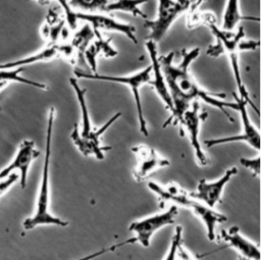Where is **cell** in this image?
<instances>
[{
    "instance_id": "6da1fadb",
    "label": "cell",
    "mask_w": 261,
    "mask_h": 260,
    "mask_svg": "<svg viewBox=\"0 0 261 260\" xmlns=\"http://www.w3.org/2000/svg\"><path fill=\"white\" fill-rule=\"evenodd\" d=\"M180 61H174V52L166 55L158 56L160 67L168 88L173 111L166 119L162 127L178 124L185 111L195 101H203L206 104L220 110L229 121L233 118L229 115L227 109L237 111L236 102L225 101V94L213 93L204 90L190 72L191 64L199 57L200 48H192L190 50L182 49L179 52Z\"/></svg>"
},
{
    "instance_id": "7a4b0ae2",
    "label": "cell",
    "mask_w": 261,
    "mask_h": 260,
    "mask_svg": "<svg viewBox=\"0 0 261 260\" xmlns=\"http://www.w3.org/2000/svg\"><path fill=\"white\" fill-rule=\"evenodd\" d=\"M188 27L193 28L198 24L206 25L215 39V43L210 45L206 51V54L210 57L216 58L219 55H226L232 70L233 79L238 88V96L244 99L247 104L253 107L257 114L259 109L253 102L249 95V92L243 82L239 55L241 51L256 50L259 47V42L254 40H245V30L242 25L237 28L234 31H225L216 24V19L211 13H198L197 11L188 15Z\"/></svg>"
},
{
    "instance_id": "3957f363",
    "label": "cell",
    "mask_w": 261,
    "mask_h": 260,
    "mask_svg": "<svg viewBox=\"0 0 261 260\" xmlns=\"http://www.w3.org/2000/svg\"><path fill=\"white\" fill-rule=\"evenodd\" d=\"M55 115L56 110L54 107H51L48 111L47 116L45 155L41 181L36 201V208L34 214L25 218L22 222V226L25 230H31L40 225H56L61 227H65L68 225L67 220L54 215L50 210V160L52 153V137Z\"/></svg>"
},
{
    "instance_id": "277c9868",
    "label": "cell",
    "mask_w": 261,
    "mask_h": 260,
    "mask_svg": "<svg viewBox=\"0 0 261 260\" xmlns=\"http://www.w3.org/2000/svg\"><path fill=\"white\" fill-rule=\"evenodd\" d=\"M148 188L157 196L160 203L164 204L169 202L177 207L180 206L189 209L204 224L208 240L211 242L215 241V228L218 224L226 221V215L192 198L190 193L174 183L162 186L155 181H149Z\"/></svg>"
},
{
    "instance_id": "5b68a950",
    "label": "cell",
    "mask_w": 261,
    "mask_h": 260,
    "mask_svg": "<svg viewBox=\"0 0 261 260\" xmlns=\"http://www.w3.org/2000/svg\"><path fill=\"white\" fill-rule=\"evenodd\" d=\"M73 73L76 76V79H86V80H94V81L125 85L130 90L134 97L140 132L144 136H148L149 133H148L147 120L144 115L142 99H141V88L144 85L150 86L151 84V65L133 74H127V75H110V74H101L98 72H85L80 69H74Z\"/></svg>"
},
{
    "instance_id": "8992f818",
    "label": "cell",
    "mask_w": 261,
    "mask_h": 260,
    "mask_svg": "<svg viewBox=\"0 0 261 260\" xmlns=\"http://www.w3.org/2000/svg\"><path fill=\"white\" fill-rule=\"evenodd\" d=\"M64 10V18L68 28L72 31L76 29L77 21L82 20L88 23L95 31H108L116 32L124 35L134 44H138V38L136 35V28L130 23H125L117 20L109 15L98 12H84L72 9L67 0H56Z\"/></svg>"
},
{
    "instance_id": "52a82bcc",
    "label": "cell",
    "mask_w": 261,
    "mask_h": 260,
    "mask_svg": "<svg viewBox=\"0 0 261 260\" xmlns=\"http://www.w3.org/2000/svg\"><path fill=\"white\" fill-rule=\"evenodd\" d=\"M204 1L206 0H157L156 18L145 20V25L149 30L147 40L159 42L179 16L197 11V8Z\"/></svg>"
},
{
    "instance_id": "ba28073f",
    "label": "cell",
    "mask_w": 261,
    "mask_h": 260,
    "mask_svg": "<svg viewBox=\"0 0 261 260\" xmlns=\"http://www.w3.org/2000/svg\"><path fill=\"white\" fill-rule=\"evenodd\" d=\"M178 214V207L170 205L166 210L151 214L149 216L137 219L132 222L128 229L134 232L136 244H140L144 248H148L151 244L153 236L161 228L174 223Z\"/></svg>"
},
{
    "instance_id": "9c48e42d",
    "label": "cell",
    "mask_w": 261,
    "mask_h": 260,
    "mask_svg": "<svg viewBox=\"0 0 261 260\" xmlns=\"http://www.w3.org/2000/svg\"><path fill=\"white\" fill-rule=\"evenodd\" d=\"M207 112L204 111L201 107L199 101H195L192 105L185 111L179 121L180 135L184 136L186 133L189 137L190 144L193 148L195 158L201 166H207L209 159L203 150L201 141H200V128L202 122L206 119Z\"/></svg>"
},
{
    "instance_id": "30bf717a",
    "label": "cell",
    "mask_w": 261,
    "mask_h": 260,
    "mask_svg": "<svg viewBox=\"0 0 261 260\" xmlns=\"http://www.w3.org/2000/svg\"><path fill=\"white\" fill-rule=\"evenodd\" d=\"M234 102L237 104V111L240 113L241 123H242V131L239 135L229 136V137H221V138H213L208 139L204 143L207 147H215L219 145L242 142L249 145L251 148L259 151L260 150V133L258 127L252 122L248 109H247V102L240 98L236 93L233 94Z\"/></svg>"
},
{
    "instance_id": "8fae6325",
    "label": "cell",
    "mask_w": 261,
    "mask_h": 260,
    "mask_svg": "<svg viewBox=\"0 0 261 260\" xmlns=\"http://www.w3.org/2000/svg\"><path fill=\"white\" fill-rule=\"evenodd\" d=\"M58 58L74 63L77 57L73 48L68 42H58L54 44H48L45 48L29 56H25L13 61H9L6 63H2L0 64V69L22 67V66L35 64L38 62L52 61Z\"/></svg>"
},
{
    "instance_id": "7c38bea8",
    "label": "cell",
    "mask_w": 261,
    "mask_h": 260,
    "mask_svg": "<svg viewBox=\"0 0 261 260\" xmlns=\"http://www.w3.org/2000/svg\"><path fill=\"white\" fill-rule=\"evenodd\" d=\"M132 152L136 157V165L133 170L136 181H144L158 169L170 165V161L166 157L150 146L138 145L132 148Z\"/></svg>"
},
{
    "instance_id": "4fadbf2b",
    "label": "cell",
    "mask_w": 261,
    "mask_h": 260,
    "mask_svg": "<svg viewBox=\"0 0 261 260\" xmlns=\"http://www.w3.org/2000/svg\"><path fill=\"white\" fill-rule=\"evenodd\" d=\"M40 151L37 150L34 141L25 139L19 144L13 159L0 170V179L8 176L11 173L18 174L20 188L24 189L28 181L30 167L33 161L38 158Z\"/></svg>"
},
{
    "instance_id": "5bb4252c",
    "label": "cell",
    "mask_w": 261,
    "mask_h": 260,
    "mask_svg": "<svg viewBox=\"0 0 261 260\" xmlns=\"http://www.w3.org/2000/svg\"><path fill=\"white\" fill-rule=\"evenodd\" d=\"M237 173L238 168L236 166H231L215 180H207L202 178L198 181L196 190L191 192L190 195L192 198L202 202L208 207L214 208L215 205L221 200V196L226 185Z\"/></svg>"
},
{
    "instance_id": "9a60e30c",
    "label": "cell",
    "mask_w": 261,
    "mask_h": 260,
    "mask_svg": "<svg viewBox=\"0 0 261 260\" xmlns=\"http://www.w3.org/2000/svg\"><path fill=\"white\" fill-rule=\"evenodd\" d=\"M121 116L120 112L112 115L103 125L100 127H96V129L87 138H81L75 134L71 133L70 138L72 143L75 145L77 150L84 156H94L98 160H102L105 157V152L111 149L110 146H103L101 143L102 135Z\"/></svg>"
},
{
    "instance_id": "2e32d148",
    "label": "cell",
    "mask_w": 261,
    "mask_h": 260,
    "mask_svg": "<svg viewBox=\"0 0 261 260\" xmlns=\"http://www.w3.org/2000/svg\"><path fill=\"white\" fill-rule=\"evenodd\" d=\"M145 47L148 51L150 61H151V84L150 86L155 90L156 94L158 97L161 99L163 102L165 108L170 112V114L173 111V105L171 101V97L168 91V88L166 86L159 59H158V53H157V43L151 41V40H146Z\"/></svg>"
},
{
    "instance_id": "e0dca14e",
    "label": "cell",
    "mask_w": 261,
    "mask_h": 260,
    "mask_svg": "<svg viewBox=\"0 0 261 260\" xmlns=\"http://www.w3.org/2000/svg\"><path fill=\"white\" fill-rule=\"evenodd\" d=\"M220 238L228 247L232 248L241 257L251 260H260V250L257 244L243 236L238 226L222 229Z\"/></svg>"
},
{
    "instance_id": "ac0fdd59",
    "label": "cell",
    "mask_w": 261,
    "mask_h": 260,
    "mask_svg": "<svg viewBox=\"0 0 261 260\" xmlns=\"http://www.w3.org/2000/svg\"><path fill=\"white\" fill-rule=\"evenodd\" d=\"M94 31L95 37L84 53V59L87 61L91 72H97V58L100 55L110 58L117 55V51L111 45V39L104 38L100 31Z\"/></svg>"
},
{
    "instance_id": "d6986e66",
    "label": "cell",
    "mask_w": 261,
    "mask_h": 260,
    "mask_svg": "<svg viewBox=\"0 0 261 260\" xmlns=\"http://www.w3.org/2000/svg\"><path fill=\"white\" fill-rule=\"evenodd\" d=\"M66 32V21L63 16H61L55 9H50L46 16L44 23L40 29V34L44 40L48 41L49 44L58 43L60 39L62 42L67 40Z\"/></svg>"
},
{
    "instance_id": "ffe728a7",
    "label": "cell",
    "mask_w": 261,
    "mask_h": 260,
    "mask_svg": "<svg viewBox=\"0 0 261 260\" xmlns=\"http://www.w3.org/2000/svg\"><path fill=\"white\" fill-rule=\"evenodd\" d=\"M242 20L259 21L260 18L255 16H244L240 9V0H226L220 28L225 31H234Z\"/></svg>"
},
{
    "instance_id": "44dd1931",
    "label": "cell",
    "mask_w": 261,
    "mask_h": 260,
    "mask_svg": "<svg viewBox=\"0 0 261 260\" xmlns=\"http://www.w3.org/2000/svg\"><path fill=\"white\" fill-rule=\"evenodd\" d=\"M148 0H110L105 6L103 12H126L133 16H140L147 19V14L142 10L141 6L147 3Z\"/></svg>"
},
{
    "instance_id": "7402d4cb",
    "label": "cell",
    "mask_w": 261,
    "mask_h": 260,
    "mask_svg": "<svg viewBox=\"0 0 261 260\" xmlns=\"http://www.w3.org/2000/svg\"><path fill=\"white\" fill-rule=\"evenodd\" d=\"M22 71H23V67L0 69V91L10 83H19V84L35 87L40 90H47L48 86L46 84L35 82L22 76L21 75Z\"/></svg>"
},
{
    "instance_id": "603a6c76",
    "label": "cell",
    "mask_w": 261,
    "mask_h": 260,
    "mask_svg": "<svg viewBox=\"0 0 261 260\" xmlns=\"http://www.w3.org/2000/svg\"><path fill=\"white\" fill-rule=\"evenodd\" d=\"M94 37H95V34L93 29L88 23H86L79 31L74 32L70 37V39L67 40V42L73 48L76 54V57L80 59H84V53L87 47L93 41Z\"/></svg>"
},
{
    "instance_id": "cb8c5ba5",
    "label": "cell",
    "mask_w": 261,
    "mask_h": 260,
    "mask_svg": "<svg viewBox=\"0 0 261 260\" xmlns=\"http://www.w3.org/2000/svg\"><path fill=\"white\" fill-rule=\"evenodd\" d=\"M109 1L110 0H69L67 3L74 10L81 9L84 12H96L103 11Z\"/></svg>"
},
{
    "instance_id": "d4e9b609",
    "label": "cell",
    "mask_w": 261,
    "mask_h": 260,
    "mask_svg": "<svg viewBox=\"0 0 261 260\" xmlns=\"http://www.w3.org/2000/svg\"><path fill=\"white\" fill-rule=\"evenodd\" d=\"M133 244H136V240L134 237L132 238H128L126 240H123L122 242H119V243H116V244H112L108 247H105V248H102L98 251H95L93 253H90L88 255H85L83 257H80L77 259H74V260H94L96 258H99L105 254H109V253H112L114 251H116L118 248L120 247H123V246H126V245H133Z\"/></svg>"
},
{
    "instance_id": "484cf974",
    "label": "cell",
    "mask_w": 261,
    "mask_h": 260,
    "mask_svg": "<svg viewBox=\"0 0 261 260\" xmlns=\"http://www.w3.org/2000/svg\"><path fill=\"white\" fill-rule=\"evenodd\" d=\"M240 163L247 169H249L253 175L259 176L260 174V156L257 155L256 157L248 158L242 157L240 159Z\"/></svg>"
},
{
    "instance_id": "4316f807",
    "label": "cell",
    "mask_w": 261,
    "mask_h": 260,
    "mask_svg": "<svg viewBox=\"0 0 261 260\" xmlns=\"http://www.w3.org/2000/svg\"><path fill=\"white\" fill-rule=\"evenodd\" d=\"M18 181V174L11 173L8 176L0 179V198L16 183Z\"/></svg>"
},
{
    "instance_id": "83f0119b",
    "label": "cell",
    "mask_w": 261,
    "mask_h": 260,
    "mask_svg": "<svg viewBox=\"0 0 261 260\" xmlns=\"http://www.w3.org/2000/svg\"><path fill=\"white\" fill-rule=\"evenodd\" d=\"M176 260H197L196 256L191 253L182 244V241L177 245L175 251Z\"/></svg>"
},
{
    "instance_id": "f1b7e54d",
    "label": "cell",
    "mask_w": 261,
    "mask_h": 260,
    "mask_svg": "<svg viewBox=\"0 0 261 260\" xmlns=\"http://www.w3.org/2000/svg\"><path fill=\"white\" fill-rule=\"evenodd\" d=\"M36 1L40 2L41 4H47V3H49V2H50V0H36Z\"/></svg>"
},
{
    "instance_id": "f546056e",
    "label": "cell",
    "mask_w": 261,
    "mask_h": 260,
    "mask_svg": "<svg viewBox=\"0 0 261 260\" xmlns=\"http://www.w3.org/2000/svg\"><path fill=\"white\" fill-rule=\"evenodd\" d=\"M239 260H251V259H248V258H245V257H241V256H239Z\"/></svg>"
}]
</instances>
